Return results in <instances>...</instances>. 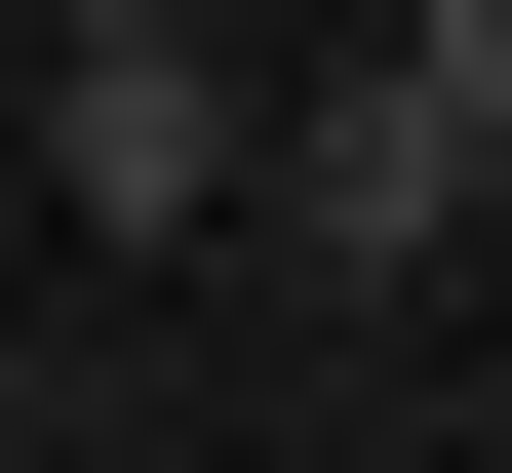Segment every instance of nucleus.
I'll use <instances>...</instances> for the list:
<instances>
[{"mask_svg":"<svg viewBox=\"0 0 512 473\" xmlns=\"http://www.w3.org/2000/svg\"><path fill=\"white\" fill-rule=\"evenodd\" d=\"M237 198H276V237H316V276H434V237L512 198V158H473V119H434V79H394V40H355V79H316V119H237Z\"/></svg>","mask_w":512,"mask_h":473,"instance_id":"nucleus-1","label":"nucleus"},{"mask_svg":"<svg viewBox=\"0 0 512 473\" xmlns=\"http://www.w3.org/2000/svg\"><path fill=\"white\" fill-rule=\"evenodd\" d=\"M40 198L79 237H197V198H237V40H79L40 79Z\"/></svg>","mask_w":512,"mask_h":473,"instance_id":"nucleus-2","label":"nucleus"},{"mask_svg":"<svg viewBox=\"0 0 512 473\" xmlns=\"http://www.w3.org/2000/svg\"><path fill=\"white\" fill-rule=\"evenodd\" d=\"M40 40H197V0H40Z\"/></svg>","mask_w":512,"mask_h":473,"instance_id":"nucleus-4","label":"nucleus"},{"mask_svg":"<svg viewBox=\"0 0 512 473\" xmlns=\"http://www.w3.org/2000/svg\"><path fill=\"white\" fill-rule=\"evenodd\" d=\"M394 79H434V119H473V158H512V0H394Z\"/></svg>","mask_w":512,"mask_h":473,"instance_id":"nucleus-3","label":"nucleus"}]
</instances>
